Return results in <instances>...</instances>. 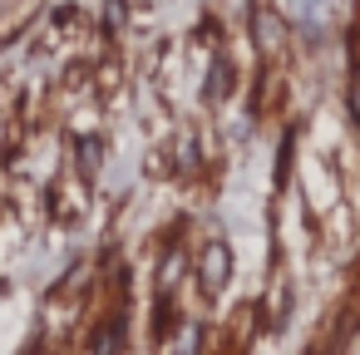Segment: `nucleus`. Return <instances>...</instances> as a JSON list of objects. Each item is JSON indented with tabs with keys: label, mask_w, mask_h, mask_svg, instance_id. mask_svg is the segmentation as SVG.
Returning a JSON list of instances; mask_svg holds the SVG:
<instances>
[{
	"label": "nucleus",
	"mask_w": 360,
	"mask_h": 355,
	"mask_svg": "<svg viewBox=\"0 0 360 355\" xmlns=\"http://www.w3.org/2000/svg\"><path fill=\"white\" fill-rule=\"evenodd\" d=\"M222 276H227V247L212 242L207 257H202V286H207V291H222Z\"/></svg>",
	"instance_id": "1"
}]
</instances>
